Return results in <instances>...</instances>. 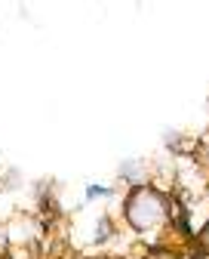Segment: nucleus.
I'll return each mask as SVG.
<instances>
[{
  "label": "nucleus",
  "mask_w": 209,
  "mask_h": 259,
  "mask_svg": "<svg viewBox=\"0 0 209 259\" xmlns=\"http://www.w3.org/2000/svg\"><path fill=\"white\" fill-rule=\"evenodd\" d=\"M129 219L138 229H148L163 219V198L154 191H135V198L129 201Z\"/></svg>",
  "instance_id": "1"
},
{
  "label": "nucleus",
  "mask_w": 209,
  "mask_h": 259,
  "mask_svg": "<svg viewBox=\"0 0 209 259\" xmlns=\"http://www.w3.org/2000/svg\"><path fill=\"white\" fill-rule=\"evenodd\" d=\"M206 241H209V232H206Z\"/></svg>",
  "instance_id": "3"
},
{
  "label": "nucleus",
  "mask_w": 209,
  "mask_h": 259,
  "mask_svg": "<svg viewBox=\"0 0 209 259\" xmlns=\"http://www.w3.org/2000/svg\"><path fill=\"white\" fill-rule=\"evenodd\" d=\"M98 194H108V188H98V185L89 188V198H98Z\"/></svg>",
  "instance_id": "2"
}]
</instances>
